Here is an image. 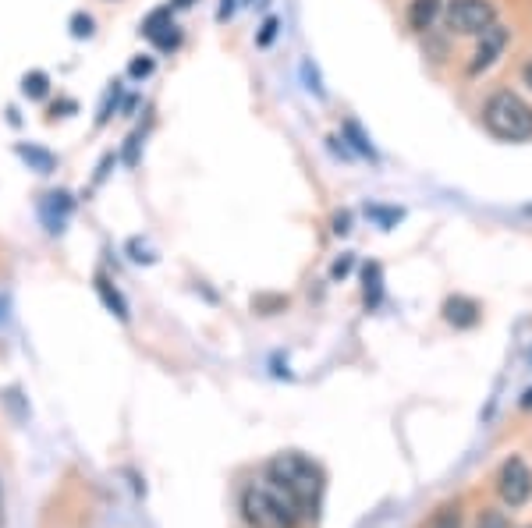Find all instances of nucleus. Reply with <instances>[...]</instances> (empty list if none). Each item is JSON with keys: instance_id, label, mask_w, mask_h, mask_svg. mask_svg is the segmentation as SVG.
I'll return each mask as SVG.
<instances>
[{"instance_id": "obj_20", "label": "nucleus", "mask_w": 532, "mask_h": 528, "mask_svg": "<svg viewBox=\"0 0 532 528\" xmlns=\"http://www.w3.org/2000/svg\"><path fill=\"white\" fill-rule=\"evenodd\" d=\"M118 100H121V86H114L107 93V100H103V107H100V117H96V125H107V117H110V110L118 107Z\"/></svg>"}, {"instance_id": "obj_13", "label": "nucleus", "mask_w": 532, "mask_h": 528, "mask_svg": "<svg viewBox=\"0 0 532 528\" xmlns=\"http://www.w3.org/2000/svg\"><path fill=\"white\" fill-rule=\"evenodd\" d=\"M22 93L29 96V100H43V96L50 93V75H47V71H29V75L22 78Z\"/></svg>"}, {"instance_id": "obj_1", "label": "nucleus", "mask_w": 532, "mask_h": 528, "mask_svg": "<svg viewBox=\"0 0 532 528\" xmlns=\"http://www.w3.org/2000/svg\"><path fill=\"white\" fill-rule=\"evenodd\" d=\"M266 482L295 507V514L302 521L316 518L323 500V472L298 451H284L277 454L270 465H266Z\"/></svg>"}, {"instance_id": "obj_25", "label": "nucleus", "mask_w": 532, "mask_h": 528, "mask_svg": "<svg viewBox=\"0 0 532 528\" xmlns=\"http://www.w3.org/2000/svg\"><path fill=\"white\" fill-rule=\"evenodd\" d=\"M348 231H352V213H337V217H334V234H348Z\"/></svg>"}, {"instance_id": "obj_26", "label": "nucleus", "mask_w": 532, "mask_h": 528, "mask_svg": "<svg viewBox=\"0 0 532 528\" xmlns=\"http://www.w3.org/2000/svg\"><path fill=\"white\" fill-rule=\"evenodd\" d=\"M139 135H132V139H128V146H125V164L128 167H135V160H139Z\"/></svg>"}, {"instance_id": "obj_16", "label": "nucleus", "mask_w": 532, "mask_h": 528, "mask_svg": "<svg viewBox=\"0 0 532 528\" xmlns=\"http://www.w3.org/2000/svg\"><path fill=\"white\" fill-rule=\"evenodd\" d=\"M362 280H366V302L376 305L380 302V266L369 263L366 270H362Z\"/></svg>"}, {"instance_id": "obj_14", "label": "nucleus", "mask_w": 532, "mask_h": 528, "mask_svg": "<svg viewBox=\"0 0 532 528\" xmlns=\"http://www.w3.org/2000/svg\"><path fill=\"white\" fill-rule=\"evenodd\" d=\"M345 135L352 139V146H355V153L359 156H366V160H376V149H373V142L362 135V128L355 125V121H345Z\"/></svg>"}, {"instance_id": "obj_17", "label": "nucleus", "mask_w": 532, "mask_h": 528, "mask_svg": "<svg viewBox=\"0 0 532 528\" xmlns=\"http://www.w3.org/2000/svg\"><path fill=\"white\" fill-rule=\"evenodd\" d=\"M476 528H511V521L504 518V511H493V507H486V511H479Z\"/></svg>"}, {"instance_id": "obj_31", "label": "nucleus", "mask_w": 532, "mask_h": 528, "mask_svg": "<svg viewBox=\"0 0 532 528\" xmlns=\"http://www.w3.org/2000/svg\"><path fill=\"white\" fill-rule=\"evenodd\" d=\"M0 528H4V504H0Z\"/></svg>"}, {"instance_id": "obj_19", "label": "nucleus", "mask_w": 532, "mask_h": 528, "mask_svg": "<svg viewBox=\"0 0 532 528\" xmlns=\"http://www.w3.org/2000/svg\"><path fill=\"white\" fill-rule=\"evenodd\" d=\"M277 29H281V22H277V18L270 15V18H266V22H263V29H259V36H256L259 47H270V43H274V39H277Z\"/></svg>"}, {"instance_id": "obj_15", "label": "nucleus", "mask_w": 532, "mask_h": 528, "mask_svg": "<svg viewBox=\"0 0 532 528\" xmlns=\"http://www.w3.org/2000/svg\"><path fill=\"white\" fill-rule=\"evenodd\" d=\"M430 528H462V511H458V504L440 507V511L433 514Z\"/></svg>"}, {"instance_id": "obj_28", "label": "nucleus", "mask_w": 532, "mask_h": 528, "mask_svg": "<svg viewBox=\"0 0 532 528\" xmlns=\"http://www.w3.org/2000/svg\"><path fill=\"white\" fill-rule=\"evenodd\" d=\"M522 82H525V86L532 89V61H529V64H525V68H522Z\"/></svg>"}, {"instance_id": "obj_10", "label": "nucleus", "mask_w": 532, "mask_h": 528, "mask_svg": "<svg viewBox=\"0 0 532 528\" xmlns=\"http://www.w3.org/2000/svg\"><path fill=\"white\" fill-rule=\"evenodd\" d=\"M440 8H444V0H412V4H408V29L426 32L437 22Z\"/></svg>"}, {"instance_id": "obj_5", "label": "nucleus", "mask_w": 532, "mask_h": 528, "mask_svg": "<svg viewBox=\"0 0 532 528\" xmlns=\"http://www.w3.org/2000/svg\"><path fill=\"white\" fill-rule=\"evenodd\" d=\"M497 493L508 507H525L532 497V472L522 458H508L497 472Z\"/></svg>"}, {"instance_id": "obj_6", "label": "nucleus", "mask_w": 532, "mask_h": 528, "mask_svg": "<svg viewBox=\"0 0 532 528\" xmlns=\"http://www.w3.org/2000/svg\"><path fill=\"white\" fill-rule=\"evenodd\" d=\"M511 43V29L501 22H493L490 29H483L476 36V50H472V61H469V75H483V71H490L493 64H497V57L504 54V47Z\"/></svg>"}, {"instance_id": "obj_8", "label": "nucleus", "mask_w": 532, "mask_h": 528, "mask_svg": "<svg viewBox=\"0 0 532 528\" xmlns=\"http://www.w3.org/2000/svg\"><path fill=\"white\" fill-rule=\"evenodd\" d=\"M444 319L451 323V327L458 330H472L483 319V309H479V302H472V298L465 295H454L444 302Z\"/></svg>"}, {"instance_id": "obj_29", "label": "nucleus", "mask_w": 532, "mask_h": 528, "mask_svg": "<svg viewBox=\"0 0 532 528\" xmlns=\"http://www.w3.org/2000/svg\"><path fill=\"white\" fill-rule=\"evenodd\" d=\"M196 0H174V8H192Z\"/></svg>"}, {"instance_id": "obj_2", "label": "nucleus", "mask_w": 532, "mask_h": 528, "mask_svg": "<svg viewBox=\"0 0 532 528\" xmlns=\"http://www.w3.org/2000/svg\"><path fill=\"white\" fill-rule=\"evenodd\" d=\"M483 128L501 142L532 139V103L515 89H493L483 103Z\"/></svg>"}, {"instance_id": "obj_30", "label": "nucleus", "mask_w": 532, "mask_h": 528, "mask_svg": "<svg viewBox=\"0 0 532 528\" xmlns=\"http://www.w3.org/2000/svg\"><path fill=\"white\" fill-rule=\"evenodd\" d=\"M522 404H525V408H532V390H525V401Z\"/></svg>"}, {"instance_id": "obj_12", "label": "nucleus", "mask_w": 532, "mask_h": 528, "mask_svg": "<svg viewBox=\"0 0 532 528\" xmlns=\"http://www.w3.org/2000/svg\"><path fill=\"white\" fill-rule=\"evenodd\" d=\"M96 291H100V298H103V305H107L110 312L118 319H128V305H125V298L118 295V291L110 288V280L107 277H96Z\"/></svg>"}, {"instance_id": "obj_22", "label": "nucleus", "mask_w": 532, "mask_h": 528, "mask_svg": "<svg viewBox=\"0 0 532 528\" xmlns=\"http://www.w3.org/2000/svg\"><path fill=\"white\" fill-rule=\"evenodd\" d=\"M128 75H132V78H146V75H153V61H149V57H135V61L128 64Z\"/></svg>"}, {"instance_id": "obj_21", "label": "nucleus", "mask_w": 532, "mask_h": 528, "mask_svg": "<svg viewBox=\"0 0 532 528\" xmlns=\"http://www.w3.org/2000/svg\"><path fill=\"white\" fill-rule=\"evenodd\" d=\"M71 36H75V39L93 36V18H89V15H75V18H71Z\"/></svg>"}, {"instance_id": "obj_7", "label": "nucleus", "mask_w": 532, "mask_h": 528, "mask_svg": "<svg viewBox=\"0 0 532 528\" xmlns=\"http://www.w3.org/2000/svg\"><path fill=\"white\" fill-rule=\"evenodd\" d=\"M142 36L149 39V43H157L160 50H174L181 43V32L178 25H174L171 18V8H157L153 15L142 22Z\"/></svg>"}, {"instance_id": "obj_24", "label": "nucleus", "mask_w": 532, "mask_h": 528, "mask_svg": "<svg viewBox=\"0 0 532 528\" xmlns=\"http://www.w3.org/2000/svg\"><path fill=\"white\" fill-rule=\"evenodd\" d=\"M348 270H352V256H341L334 266H330V277L341 280V277H348Z\"/></svg>"}, {"instance_id": "obj_23", "label": "nucleus", "mask_w": 532, "mask_h": 528, "mask_svg": "<svg viewBox=\"0 0 532 528\" xmlns=\"http://www.w3.org/2000/svg\"><path fill=\"white\" fill-rule=\"evenodd\" d=\"M302 75H306V82H309V93H316V96H323V86H320V78H316V68H313V64H302Z\"/></svg>"}, {"instance_id": "obj_3", "label": "nucleus", "mask_w": 532, "mask_h": 528, "mask_svg": "<svg viewBox=\"0 0 532 528\" xmlns=\"http://www.w3.org/2000/svg\"><path fill=\"white\" fill-rule=\"evenodd\" d=\"M242 518L249 528H298V514L270 482H252L242 493Z\"/></svg>"}, {"instance_id": "obj_18", "label": "nucleus", "mask_w": 532, "mask_h": 528, "mask_svg": "<svg viewBox=\"0 0 532 528\" xmlns=\"http://www.w3.org/2000/svg\"><path fill=\"white\" fill-rule=\"evenodd\" d=\"M366 213L380 227H391V224H398V220H401V210H387V206H366Z\"/></svg>"}, {"instance_id": "obj_9", "label": "nucleus", "mask_w": 532, "mask_h": 528, "mask_svg": "<svg viewBox=\"0 0 532 528\" xmlns=\"http://www.w3.org/2000/svg\"><path fill=\"white\" fill-rule=\"evenodd\" d=\"M40 213H43V224H47L50 234L64 231V217L71 213V195H68V192H50V195H43Z\"/></svg>"}, {"instance_id": "obj_11", "label": "nucleus", "mask_w": 532, "mask_h": 528, "mask_svg": "<svg viewBox=\"0 0 532 528\" xmlns=\"http://www.w3.org/2000/svg\"><path fill=\"white\" fill-rule=\"evenodd\" d=\"M18 156H22L25 164H29L36 174H50L57 167V156L43 146H18Z\"/></svg>"}, {"instance_id": "obj_4", "label": "nucleus", "mask_w": 532, "mask_h": 528, "mask_svg": "<svg viewBox=\"0 0 532 528\" xmlns=\"http://www.w3.org/2000/svg\"><path fill=\"white\" fill-rule=\"evenodd\" d=\"M444 22L458 36H479L497 22L493 0H444Z\"/></svg>"}, {"instance_id": "obj_27", "label": "nucleus", "mask_w": 532, "mask_h": 528, "mask_svg": "<svg viewBox=\"0 0 532 528\" xmlns=\"http://www.w3.org/2000/svg\"><path fill=\"white\" fill-rule=\"evenodd\" d=\"M238 0H220V11H217V22H227V18L235 15Z\"/></svg>"}]
</instances>
